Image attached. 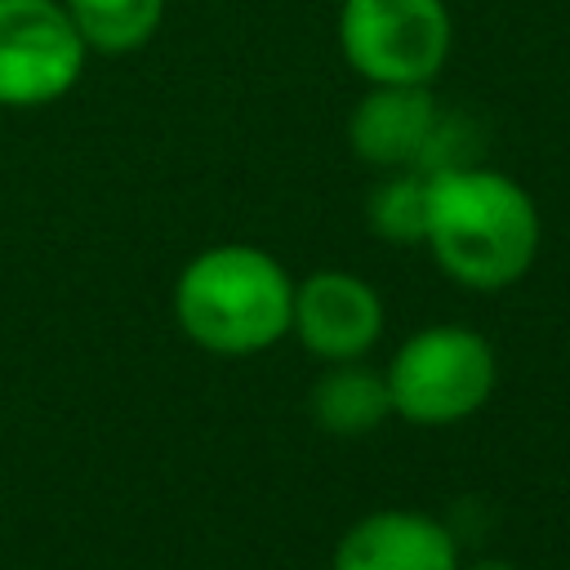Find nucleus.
Instances as JSON below:
<instances>
[{
    "label": "nucleus",
    "mask_w": 570,
    "mask_h": 570,
    "mask_svg": "<svg viewBox=\"0 0 570 570\" xmlns=\"http://www.w3.org/2000/svg\"><path fill=\"white\" fill-rule=\"evenodd\" d=\"M436 267L468 289L494 294L517 285L539 254V209L530 191L490 169L463 165L428 174V236Z\"/></svg>",
    "instance_id": "obj_1"
},
{
    "label": "nucleus",
    "mask_w": 570,
    "mask_h": 570,
    "mask_svg": "<svg viewBox=\"0 0 570 570\" xmlns=\"http://www.w3.org/2000/svg\"><path fill=\"white\" fill-rule=\"evenodd\" d=\"M294 281L258 245H214L174 285L178 330L214 356H254L289 334Z\"/></svg>",
    "instance_id": "obj_2"
},
{
    "label": "nucleus",
    "mask_w": 570,
    "mask_h": 570,
    "mask_svg": "<svg viewBox=\"0 0 570 570\" xmlns=\"http://www.w3.org/2000/svg\"><path fill=\"white\" fill-rule=\"evenodd\" d=\"M392 414L419 428H450L476 414L494 392V347L463 325L410 334L383 370Z\"/></svg>",
    "instance_id": "obj_3"
},
{
    "label": "nucleus",
    "mask_w": 570,
    "mask_h": 570,
    "mask_svg": "<svg viewBox=\"0 0 570 570\" xmlns=\"http://www.w3.org/2000/svg\"><path fill=\"white\" fill-rule=\"evenodd\" d=\"M338 49L370 85H432L450 58L445 0H343Z\"/></svg>",
    "instance_id": "obj_4"
},
{
    "label": "nucleus",
    "mask_w": 570,
    "mask_h": 570,
    "mask_svg": "<svg viewBox=\"0 0 570 570\" xmlns=\"http://www.w3.org/2000/svg\"><path fill=\"white\" fill-rule=\"evenodd\" d=\"M89 45L62 0H0V107H45L76 89Z\"/></svg>",
    "instance_id": "obj_5"
},
{
    "label": "nucleus",
    "mask_w": 570,
    "mask_h": 570,
    "mask_svg": "<svg viewBox=\"0 0 570 570\" xmlns=\"http://www.w3.org/2000/svg\"><path fill=\"white\" fill-rule=\"evenodd\" d=\"M289 330L325 365L361 361L383 330V303L356 272H312L303 285H294Z\"/></svg>",
    "instance_id": "obj_6"
},
{
    "label": "nucleus",
    "mask_w": 570,
    "mask_h": 570,
    "mask_svg": "<svg viewBox=\"0 0 570 570\" xmlns=\"http://www.w3.org/2000/svg\"><path fill=\"white\" fill-rule=\"evenodd\" d=\"M334 570H459V548L436 517L383 508L338 539Z\"/></svg>",
    "instance_id": "obj_7"
},
{
    "label": "nucleus",
    "mask_w": 570,
    "mask_h": 570,
    "mask_svg": "<svg viewBox=\"0 0 570 570\" xmlns=\"http://www.w3.org/2000/svg\"><path fill=\"white\" fill-rule=\"evenodd\" d=\"M436 111L428 85H370L352 107L347 142L374 169H414Z\"/></svg>",
    "instance_id": "obj_8"
},
{
    "label": "nucleus",
    "mask_w": 570,
    "mask_h": 570,
    "mask_svg": "<svg viewBox=\"0 0 570 570\" xmlns=\"http://www.w3.org/2000/svg\"><path fill=\"white\" fill-rule=\"evenodd\" d=\"M387 414H392L387 379L365 370V365H356V361L330 365V374L312 387V419L330 436H365Z\"/></svg>",
    "instance_id": "obj_9"
},
{
    "label": "nucleus",
    "mask_w": 570,
    "mask_h": 570,
    "mask_svg": "<svg viewBox=\"0 0 570 570\" xmlns=\"http://www.w3.org/2000/svg\"><path fill=\"white\" fill-rule=\"evenodd\" d=\"M62 9L94 53H134L165 18V0H62Z\"/></svg>",
    "instance_id": "obj_10"
},
{
    "label": "nucleus",
    "mask_w": 570,
    "mask_h": 570,
    "mask_svg": "<svg viewBox=\"0 0 570 570\" xmlns=\"http://www.w3.org/2000/svg\"><path fill=\"white\" fill-rule=\"evenodd\" d=\"M370 227L392 245H423L428 236V174L387 169V178L365 200Z\"/></svg>",
    "instance_id": "obj_11"
},
{
    "label": "nucleus",
    "mask_w": 570,
    "mask_h": 570,
    "mask_svg": "<svg viewBox=\"0 0 570 570\" xmlns=\"http://www.w3.org/2000/svg\"><path fill=\"white\" fill-rule=\"evenodd\" d=\"M476 165V129L459 111H436V125L414 160L419 174H441V169H463Z\"/></svg>",
    "instance_id": "obj_12"
},
{
    "label": "nucleus",
    "mask_w": 570,
    "mask_h": 570,
    "mask_svg": "<svg viewBox=\"0 0 570 570\" xmlns=\"http://www.w3.org/2000/svg\"><path fill=\"white\" fill-rule=\"evenodd\" d=\"M463 570V566H459ZM468 570H521V566H512V561H476V566H468Z\"/></svg>",
    "instance_id": "obj_13"
}]
</instances>
